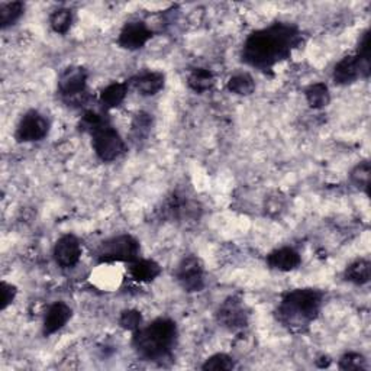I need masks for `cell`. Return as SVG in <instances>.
I'll return each mask as SVG.
<instances>
[{
  "label": "cell",
  "mask_w": 371,
  "mask_h": 371,
  "mask_svg": "<svg viewBox=\"0 0 371 371\" xmlns=\"http://www.w3.org/2000/svg\"><path fill=\"white\" fill-rule=\"evenodd\" d=\"M302 35L297 26L277 22L266 29L253 32L242 48V60L262 72L271 70L280 61L290 57Z\"/></svg>",
  "instance_id": "6da1fadb"
},
{
  "label": "cell",
  "mask_w": 371,
  "mask_h": 371,
  "mask_svg": "<svg viewBox=\"0 0 371 371\" xmlns=\"http://www.w3.org/2000/svg\"><path fill=\"white\" fill-rule=\"evenodd\" d=\"M177 341V326L167 317L155 319L134 332L132 345L138 354L148 361H163Z\"/></svg>",
  "instance_id": "7a4b0ae2"
},
{
  "label": "cell",
  "mask_w": 371,
  "mask_h": 371,
  "mask_svg": "<svg viewBox=\"0 0 371 371\" xmlns=\"http://www.w3.org/2000/svg\"><path fill=\"white\" fill-rule=\"evenodd\" d=\"M324 294L315 289H297L283 297L277 310L278 321L292 331H303L321 312Z\"/></svg>",
  "instance_id": "3957f363"
},
{
  "label": "cell",
  "mask_w": 371,
  "mask_h": 371,
  "mask_svg": "<svg viewBox=\"0 0 371 371\" xmlns=\"http://www.w3.org/2000/svg\"><path fill=\"white\" fill-rule=\"evenodd\" d=\"M58 92L68 106H83L89 99L86 70L79 65L65 68L58 79Z\"/></svg>",
  "instance_id": "277c9868"
},
{
  "label": "cell",
  "mask_w": 371,
  "mask_h": 371,
  "mask_svg": "<svg viewBox=\"0 0 371 371\" xmlns=\"http://www.w3.org/2000/svg\"><path fill=\"white\" fill-rule=\"evenodd\" d=\"M139 255V242L131 235H119L104 241L97 251V261L108 262H134Z\"/></svg>",
  "instance_id": "5b68a950"
},
{
  "label": "cell",
  "mask_w": 371,
  "mask_h": 371,
  "mask_svg": "<svg viewBox=\"0 0 371 371\" xmlns=\"http://www.w3.org/2000/svg\"><path fill=\"white\" fill-rule=\"evenodd\" d=\"M92 138L93 150L102 161H113L127 150L125 143H123V139L120 138L118 131L111 125L109 120L103 123L100 128H97L92 134Z\"/></svg>",
  "instance_id": "8992f818"
},
{
  "label": "cell",
  "mask_w": 371,
  "mask_h": 371,
  "mask_svg": "<svg viewBox=\"0 0 371 371\" xmlns=\"http://www.w3.org/2000/svg\"><path fill=\"white\" fill-rule=\"evenodd\" d=\"M175 277H177L180 286L189 293L200 292L205 287L203 266L200 260L194 255H187L180 261L177 270H175Z\"/></svg>",
  "instance_id": "52a82bcc"
},
{
  "label": "cell",
  "mask_w": 371,
  "mask_h": 371,
  "mask_svg": "<svg viewBox=\"0 0 371 371\" xmlns=\"http://www.w3.org/2000/svg\"><path fill=\"white\" fill-rule=\"evenodd\" d=\"M49 131V122L38 111H29L25 113L16 128L15 138L19 143H35L47 136Z\"/></svg>",
  "instance_id": "ba28073f"
},
{
  "label": "cell",
  "mask_w": 371,
  "mask_h": 371,
  "mask_svg": "<svg viewBox=\"0 0 371 371\" xmlns=\"http://www.w3.org/2000/svg\"><path fill=\"white\" fill-rule=\"evenodd\" d=\"M218 322L228 331L244 329L248 324V313L239 297H229L218 309Z\"/></svg>",
  "instance_id": "9c48e42d"
},
{
  "label": "cell",
  "mask_w": 371,
  "mask_h": 371,
  "mask_svg": "<svg viewBox=\"0 0 371 371\" xmlns=\"http://www.w3.org/2000/svg\"><path fill=\"white\" fill-rule=\"evenodd\" d=\"M370 63L363 61L357 54L344 57L333 68V81L340 86H347L357 81L361 76L368 77Z\"/></svg>",
  "instance_id": "30bf717a"
},
{
  "label": "cell",
  "mask_w": 371,
  "mask_h": 371,
  "mask_svg": "<svg viewBox=\"0 0 371 371\" xmlns=\"http://www.w3.org/2000/svg\"><path fill=\"white\" fill-rule=\"evenodd\" d=\"M198 215V206L191 200H189L184 194L174 193L170 196L163 207H161V216L170 221H183L190 219Z\"/></svg>",
  "instance_id": "8fae6325"
},
{
  "label": "cell",
  "mask_w": 371,
  "mask_h": 371,
  "mask_svg": "<svg viewBox=\"0 0 371 371\" xmlns=\"http://www.w3.org/2000/svg\"><path fill=\"white\" fill-rule=\"evenodd\" d=\"M81 245L74 235L61 237L54 246V260L63 269H72L80 261Z\"/></svg>",
  "instance_id": "7c38bea8"
},
{
  "label": "cell",
  "mask_w": 371,
  "mask_h": 371,
  "mask_svg": "<svg viewBox=\"0 0 371 371\" xmlns=\"http://www.w3.org/2000/svg\"><path fill=\"white\" fill-rule=\"evenodd\" d=\"M152 38V31L144 22H129L119 33V45L125 49L135 51L143 48Z\"/></svg>",
  "instance_id": "4fadbf2b"
},
{
  "label": "cell",
  "mask_w": 371,
  "mask_h": 371,
  "mask_svg": "<svg viewBox=\"0 0 371 371\" xmlns=\"http://www.w3.org/2000/svg\"><path fill=\"white\" fill-rule=\"evenodd\" d=\"M72 317V309L63 302H56L51 305L45 317H44V335H52L61 328L65 326V324Z\"/></svg>",
  "instance_id": "5bb4252c"
},
{
  "label": "cell",
  "mask_w": 371,
  "mask_h": 371,
  "mask_svg": "<svg viewBox=\"0 0 371 371\" xmlns=\"http://www.w3.org/2000/svg\"><path fill=\"white\" fill-rule=\"evenodd\" d=\"M164 74L160 72H145L131 80L134 89L143 96H154L164 87Z\"/></svg>",
  "instance_id": "9a60e30c"
},
{
  "label": "cell",
  "mask_w": 371,
  "mask_h": 371,
  "mask_svg": "<svg viewBox=\"0 0 371 371\" xmlns=\"http://www.w3.org/2000/svg\"><path fill=\"white\" fill-rule=\"evenodd\" d=\"M267 264L271 269L278 270V271H292L299 267L300 255L293 248L285 246V248L273 251L267 257Z\"/></svg>",
  "instance_id": "2e32d148"
},
{
  "label": "cell",
  "mask_w": 371,
  "mask_h": 371,
  "mask_svg": "<svg viewBox=\"0 0 371 371\" xmlns=\"http://www.w3.org/2000/svg\"><path fill=\"white\" fill-rule=\"evenodd\" d=\"M160 266L152 260H135L129 267L131 277L139 283H150L160 276Z\"/></svg>",
  "instance_id": "e0dca14e"
},
{
  "label": "cell",
  "mask_w": 371,
  "mask_h": 371,
  "mask_svg": "<svg viewBox=\"0 0 371 371\" xmlns=\"http://www.w3.org/2000/svg\"><path fill=\"white\" fill-rule=\"evenodd\" d=\"M128 93L127 83H112L108 87H104L100 93V103L104 109H113L125 100Z\"/></svg>",
  "instance_id": "ac0fdd59"
},
{
  "label": "cell",
  "mask_w": 371,
  "mask_h": 371,
  "mask_svg": "<svg viewBox=\"0 0 371 371\" xmlns=\"http://www.w3.org/2000/svg\"><path fill=\"white\" fill-rule=\"evenodd\" d=\"M308 104L312 109H322L331 100L329 89L325 83H313L305 90Z\"/></svg>",
  "instance_id": "d6986e66"
},
{
  "label": "cell",
  "mask_w": 371,
  "mask_h": 371,
  "mask_svg": "<svg viewBox=\"0 0 371 371\" xmlns=\"http://www.w3.org/2000/svg\"><path fill=\"white\" fill-rule=\"evenodd\" d=\"M187 83L193 92L205 93L210 89L212 86H214L215 77L206 68H194L193 72L189 74Z\"/></svg>",
  "instance_id": "ffe728a7"
},
{
  "label": "cell",
  "mask_w": 371,
  "mask_h": 371,
  "mask_svg": "<svg viewBox=\"0 0 371 371\" xmlns=\"http://www.w3.org/2000/svg\"><path fill=\"white\" fill-rule=\"evenodd\" d=\"M370 276H371V266L367 260H357L349 264L345 270V278L351 283H354L357 286L368 283Z\"/></svg>",
  "instance_id": "44dd1931"
},
{
  "label": "cell",
  "mask_w": 371,
  "mask_h": 371,
  "mask_svg": "<svg viewBox=\"0 0 371 371\" xmlns=\"http://www.w3.org/2000/svg\"><path fill=\"white\" fill-rule=\"evenodd\" d=\"M228 89L238 96H250L255 90V81L250 74L238 73L229 79Z\"/></svg>",
  "instance_id": "7402d4cb"
},
{
  "label": "cell",
  "mask_w": 371,
  "mask_h": 371,
  "mask_svg": "<svg viewBox=\"0 0 371 371\" xmlns=\"http://www.w3.org/2000/svg\"><path fill=\"white\" fill-rule=\"evenodd\" d=\"M24 3L22 2H10L0 5V26L6 29L13 25L24 15Z\"/></svg>",
  "instance_id": "603a6c76"
},
{
  "label": "cell",
  "mask_w": 371,
  "mask_h": 371,
  "mask_svg": "<svg viewBox=\"0 0 371 371\" xmlns=\"http://www.w3.org/2000/svg\"><path fill=\"white\" fill-rule=\"evenodd\" d=\"M151 127H152V119L148 113L139 112L138 115H135L132 120V127H131V136L135 143L144 141L148 136Z\"/></svg>",
  "instance_id": "cb8c5ba5"
},
{
  "label": "cell",
  "mask_w": 371,
  "mask_h": 371,
  "mask_svg": "<svg viewBox=\"0 0 371 371\" xmlns=\"http://www.w3.org/2000/svg\"><path fill=\"white\" fill-rule=\"evenodd\" d=\"M72 22H73V13L72 10L65 9V8L54 10L49 17V25L52 31L61 35L68 32L70 26H72Z\"/></svg>",
  "instance_id": "d4e9b609"
},
{
  "label": "cell",
  "mask_w": 371,
  "mask_h": 371,
  "mask_svg": "<svg viewBox=\"0 0 371 371\" xmlns=\"http://www.w3.org/2000/svg\"><path fill=\"white\" fill-rule=\"evenodd\" d=\"M109 119L106 118L104 115L102 113H97V112H93V111H89V112H86L80 120V129L83 132H87V134H93L97 128H100L103 123L108 122Z\"/></svg>",
  "instance_id": "484cf974"
},
{
  "label": "cell",
  "mask_w": 371,
  "mask_h": 371,
  "mask_svg": "<svg viewBox=\"0 0 371 371\" xmlns=\"http://www.w3.org/2000/svg\"><path fill=\"white\" fill-rule=\"evenodd\" d=\"M351 182L356 187L367 191L370 184V163L364 161L351 171Z\"/></svg>",
  "instance_id": "4316f807"
},
{
  "label": "cell",
  "mask_w": 371,
  "mask_h": 371,
  "mask_svg": "<svg viewBox=\"0 0 371 371\" xmlns=\"http://www.w3.org/2000/svg\"><path fill=\"white\" fill-rule=\"evenodd\" d=\"M235 367L234 360L226 354H216L212 356L206 360V363L202 365L203 370H214V371H228Z\"/></svg>",
  "instance_id": "83f0119b"
},
{
  "label": "cell",
  "mask_w": 371,
  "mask_h": 371,
  "mask_svg": "<svg viewBox=\"0 0 371 371\" xmlns=\"http://www.w3.org/2000/svg\"><path fill=\"white\" fill-rule=\"evenodd\" d=\"M119 325L123 329L135 332L141 328V325H143V315H141L138 310H132V309L122 312L119 317Z\"/></svg>",
  "instance_id": "f1b7e54d"
},
{
  "label": "cell",
  "mask_w": 371,
  "mask_h": 371,
  "mask_svg": "<svg viewBox=\"0 0 371 371\" xmlns=\"http://www.w3.org/2000/svg\"><path fill=\"white\" fill-rule=\"evenodd\" d=\"M340 368L341 370H365V360L363 356L357 354V352H348L340 360Z\"/></svg>",
  "instance_id": "f546056e"
},
{
  "label": "cell",
  "mask_w": 371,
  "mask_h": 371,
  "mask_svg": "<svg viewBox=\"0 0 371 371\" xmlns=\"http://www.w3.org/2000/svg\"><path fill=\"white\" fill-rule=\"evenodd\" d=\"M357 56L365 61V63H370V32L365 31L363 33V37L358 42V49H357Z\"/></svg>",
  "instance_id": "4dcf8cb0"
},
{
  "label": "cell",
  "mask_w": 371,
  "mask_h": 371,
  "mask_svg": "<svg viewBox=\"0 0 371 371\" xmlns=\"http://www.w3.org/2000/svg\"><path fill=\"white\" fill-rule=\"evenodd\" d=\"M16 296V289L12 285H8L6 281L2 283V309H6Z\"/></svg>",
  "instance_id": "1f68e13d"
}]
</instances>
